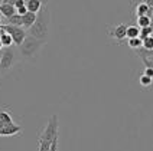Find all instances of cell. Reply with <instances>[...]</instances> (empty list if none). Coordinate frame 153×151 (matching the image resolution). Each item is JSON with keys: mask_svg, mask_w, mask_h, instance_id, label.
<instances>
[{"mask_svg": "<svg viewBox=\"0 0 153 151\" xmlns=\"http://www.w3.org/2000/svg\"><path fill=\"white\" fill-rule=\"evenodd\" d=\"M49 22H51V13H49V7L48 4H43L41 10L36 13V20L30 27L27 35L33 36L35 39L46 42L49 38Z\"/></svg>", "mask_w": 153, "mask_h": 151, "instance_id": "1", "label": "cell"}, {"mask_svg": "<svg viewBox=\"0 0 153 151\" xmlns=\"http://www.w3.org/2000/svg\"><path fill=\"white\" fill-rule=\"evenodd\" d=\"M46 42H42V41H38L35 39L33 36L30 35H26V38L23 39V42L19 45V50H20V55L23 58L32 59L36 56V53L39 52V49L42 48Z\"/></svg>", "mask_w": 153, "mask_h": 151, "instance_id": "2", "label": "cell"}, {"mask_svg": "<svg viewBox=\"0 0 153 151\" xmlns=\"http://www.w3.org/2000/svg\"><path fill=\"white\" fill-rule=\"evenodd\" d=\"M16 63V53L13 48H3L0 50V74H6Z\"/></svg>", "mask_w": 153, "mask_h": 151, "instance_id": "3", "label": "cell"}, {"mask_svg": "<svg viewBox=\"0 0 153 151\" xmlns=\"http://www.w3.org/2000/svg\"><path fill=\"white\" fill-rule=\"evenodd\" d=\"M58 128H59V125H58V115H52L49 118V121H48V124L42 130V133L39 134V138L52 143V140L58 135Z\"/></svg>", "mask_w": 153, "mask_h": 151, "instance_id": "4", "label": "cell"}, {"mask_svg": "<svg viewBox=\"0 0 153 151\" xmlns=\"http://www.w3.org/2000/svg\"><path fill=\"white\" fill-rule=\"evenodd\" d=\"M0 27L6 32V33L10 35V38H12V41H13V43L16 45V46H19L20 43L23 42V39L26 38V30L22 27V26H12V25H0Z\"/></svg>", "mask_w": 153, "mask_h": 151, "instance_id": "5", "label": "cell"}, {"mask_svg": "<svg viewBox=\"0 0 153 151\" xmlns=\"http://www.w3.org/2000/svg\"><path fill=\"white\" fill-rule=\"evenodd\" d=\"M136 55L142 59V62L145 63V68H153V50H147L145 48H139L134 49Z\"/></svg>", "mask_w": 153, "mask_h": 151, "instance_id": "6", "label": "cell"}, {"mask_svg": "<svg viewBox=\"0 0 153 151\" xmlns=\"http://www.w3.org/2000/svg\"><path fill=\"white\" fill-rule=\"evenodd\" d=\"M126 29H127V25H126V23H120V25L113 26L110 30H108V35H110L113 39L121 42L123 39H126Z\"/></svg>", "mask_w": 153, "mask_h": 151, "instance_id": "7", "label": "cell"}, {"mask_svg": "<svg viewBox=\"0 0 153 151\" xmlns=\"http://www.w3.org/2000/svg\"><path fill=\"white\" fill-rule=\"evenodd\" d=\"M20 133H22V127L16 122H12L9 125L0 128V137H15V135H19Z\"/></svg>", "mask_w": 153, "mask_h": 151, "instance_id": "8", "label": "cell"}, {"mask_svg": "<svg viewBox=\"0 0 153 151\" xmlns=\"http://www.w3.org/2000/svg\"><path fill=\"white\" fill-rule=\"evenodd\" d=\"M133 12H134L136 17H140V16H149V17H152L153 9L149 7V6H146L143 1H140V3L134 4V7H133Z\"/></svg>", "mask_w": 153, "mask_h": 151, "instance_id": "9", "label": "cell"}, {"mask_svg": "<svg viewBox=\"0 0 153 151\" xmlns=\"http://www.w3.org/2000/svg\"><path fill=\"white\" fill-rule=\"evenodd\" d=\"M12 122H15V119H13V115L10 114V111L0 108V128L4 125H9Z\"/></svg>", "mask_w": 153, "mask_h": 151, "instance_id": "10", "label": "cell"}, {"mask_svg": "<svg viewBox=\"0 0 153 151\" xmlns=\"http://www.w3.org/2000/svg\"><path fill=\"white\" fill-rule=\"evenodd\" d=\"M16 13V9L13 4H9V3H0V16H3L4 19L13 16Z\"/></svg>", "mask_w": 153, "mask_h": 151, "instance_id": "11", "label": "cell"}, {"mask_svg": "<svg viewBox=\"0 0 153 151\" xmlns=\"http://www.w3.org/2000/svg\"><path fill=\"white\" fill-rule=\"evenodd\" d=\"M36 20V13H32V12H26L25 15L22 16V27H26L29 29L30 26L35 23Z\"/></svg>", "mask_w": 153, "mask_h": 151, "instance_id": "12", "label": "cell"}, {"mask_svg": "<svg viewBox=\"0 0 153 151\" xmlns=\"http://www.w3.org/2000/svg\"><path fill=\"white\" fill-rule=\"evenodd\" d=\"M26 9H27V12H32V13H38L41 7L43 6V3L41 0H26L25 3Z\"/></svg>", "mask_w": 153, "mask_h": 151, "instance_id": "13", "label": "cell"}, {"mask_svg": "<svg viewBox=\"0 0 153 151\" xmlns=\"http://www.w3.org/2000/svg\"><path fill=\"white\" fill-rule=\"evenodd\" d=\"M136 26L140 27H147V26H152V17L149 16H140L136 17Z\"/></svg>", "mask_w": 153, "mask_h": 151, "instance_id": "14", "label": "cell"}, {"mask_svg": "<svg viewBox=\"0 0 153 151\" xmlns=\"http://www.w3.org/2000/svg\"><path fill=\"white\" fill-rule=\"evenodd\" d=\"M139 33H140V29L137 27L136 25H127V29H126V38L127 39H131V38H139Z\"/></svg>", "mask_w": 153, "mask_h": 151, "instance_id": "15", "label": "cell"}, {"mask_svg": "<svg viewBox=\"0 0 153 151\" xmlns=\"http://www.w3.org/2000/svg\"><path fill=\"white\" fill-rule=\"evenodd\" d=\"M4 25H12V26H22V16L15 13L13 16H10L6 19Z\"/></svg>", "mask_w": 153, "mask_h": 151, "instance_id": "16", "label": "cell"}, {"mask_svg": "<svg viewBox=\"0 0 153 151\" xmlns=\"http://www.w3.org/2000/svg\"><path fill=\"white\" fill-rule=\"evenodd\" d=\"M1 30H3V29H1ZM0 43H1V46H3V48H10V46L13 45V41H12L10 35L6 33L4 30L1 32V36H0Z\"/></svg>", "mask_w": 153, "mask_h": 151, "instance_id": "17", "label": "cell"}, {"mask_svg": "<svg viewBox=\"0 0 153 151\" xmlns=\"http://www.w3.org/2000/svg\"><path fill=\"white\" fill-rule=\"evenodd\" d=\"M127 45L130 49H139L142 48V39L140 38H131V39H127Z\"/></svg>", "mask_w": 153, "mask_h": 151, "instance_id": "18", "label": "cell"}, {"mask_svg": "<svg viewBox=\"0 0 153 151\" xmlns=\"http://www.w3.org/2000/svg\"><path fill=\"white\" fill-rule=\"evenodd\" d=\"M49 147H51L49 141L42 140V138H38V151H49Z\"/></svg>", "mask_w": 153, "mask_h": 151, "instance_id": "19", "label": "cell"}, {"mask_svg": "<svg viewBox=\"0 0 153 151\" xmlns=\"http://www.w3.org/2000/svg\"><path fill=\"white\" fill-rule=\"evenodd\" d=\"M153 33V29L152 26H147V27H140V33H139V38L143 41L145 38H147V36H152Z\"/></svg>", "mask_w": 153, "mask_h": 151, "instance_id": "20", "label": "cell"}, {"mask_svg": "<svg viewBox=\"0 0 153 151\" xmlns=\"http://www.w3.org/2000/svg\"><path fill=\"white\" fill-rule=\"evenodd\" d=\"M142 48H145L147 50H152L153 49V38L152 36H147L142 41Z\"/></svg>", "mask_w": 153, "mask_h": 151, "instance_id": "21", "label": "cell"}, {"mask_svg": "<svg viewBox=\"0 0 153 151\" xmlns=\"http://www.w3.org/2000/svg\"><path fill=\"white\" fill-rule=\"evenodd\" d=\"M139 82H140L142 86H146V88H147V86L152 85V78H150V76H146L145 74H142L140 78H139Z\"/></svg>", "mask_w": 153, "mask_h": 151, "instance_id": "22", "label": "cell"}, {"mask_svg": "<svg viewBox=\"0 0 153 151\" xmlns=\"http://www.w3.org/2000/svg\"><path fill=\"white\" fill-rule=\"evenodd\" d=\"M58 143H59V135H56L51 143V147H49V151H58Z\"/></svg>", "mask_w": 153, "mask_h": 151, "instance_id": "23", "label": "cell"}, {"mask_svg": "<svg viewBox=\"0 0 153 151\" xmlns=\"http://www.w3.org/2000/svg\"><path fill=\"white\" fill-rule=\"evenodd\" d=\"M25 0H16L15 3H13V6H15V9H19V7H22V6H25Z\"/></svg>", "mask_w": 153, "mask_h": 151, "instance_id": "24", "label": "cell"}, {"mask_svg": "<svg viewBox=\"0 0 153 151\" xmlns=\"http://www.w3.org/2000/svg\"><path fill=\"white\" fill-rule=\"evenodd\" d=\"M26 12H27V9H26V6H22V7H19V9H16V13L17 15H20V16H23Z\"/></svg>", "mask_w": 153, "mask_h": 151, "instance_id": "25", "label": "cell"}, {"mask_svg": "<svg viewBox=\"0 0 153 151\" xmlns=\"http://www.w3.org/2000/svg\"><path fill=\"white\" fill-rule=\"evenodd\" d=\"M146 76H150L153 78V68H145V72H143Z\"/></svg>", "mask_w": 153, "mask_h": 151, "instance_id": "26", "label": "cell"}, {"mask_svg": "<svg viewBox=\"0 0 153 151\" xmlns=\"http://www.w3.org/2000/svg\"><path fill=\"white\" fill-rule=\"evenodd\" d=\"M143 3H145L146 6H149V7L153 9V0H143Z\"/></svg>", "mask_w": 153, "mask_h": 151, "instance_id": "27", "label": "cell"}, {"mask_svg": "<svg viewBox=\"0 0 153 151\" xmlns=\"http://www.w3.org/2000/svg\"><path fill=\"white\" fill-rule=\"evenodd\" d=\"M16 0H1V3H9V4H13Z\"/></svg>", "mask_w": 153, "mask_h": 151, "instance_id": "28", "label": "cell"}, {"mask_svg": "<svg viewBox=\"0 0 153 151\" xmlns=\"http://www.w3.org/2000/svg\"><path fill=\"white\" fill-rule=\"evenodd\" d=\"M41 1H42L43 4H48V0H41Z\"/></svg>", "mask_w": 153, "mask_h": 151, "instance_id": "29", "label": "cell"}, {"mask_svg": "<svg viewBox=\"0 0 153 151\" xmlns=\"http://www.w3.org/2000/svg\"><path fill=\"white\" fill-rule=\"evenodd\" d=\"M1 32H3V30H1V27H0V36H1Z\"/></svg>", "mask_w": 153, "mask_h": 151, "instance_id": "30", "label": "cell"}, {"mask_svg": "<svg viewBox=\"0 0 153 151\" xmlns=\"http://www.w3.org/2000/svg\"><path fill=\"white\" fill-rule=\"evenodd\" d=\"M1 49H3V46H1V43H0V50H1Z\"/></svg>", "mask_w": 153, "mask_h": 151, "instance_id": "31", "label": "cell"}, {"mask_svg": "<svg viewBox=\"0 0 153 151\" xmlns=\"http://www.w3.org/2000/svg\"><path fill=\"white\" fill-rule=\"evenodd\" d=\"M0 25H1V16H0Z\"/></svg>", "mask_w": 153, "mask_h": 151, "instance_id": "32", "label": "cell"}]
</instances>
